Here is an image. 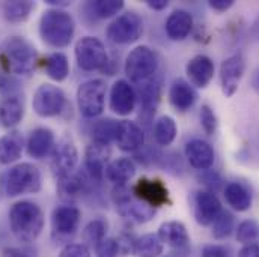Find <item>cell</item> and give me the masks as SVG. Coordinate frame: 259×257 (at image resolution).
I'll list each match as a JSON object with an SVG mask.
<instances>
[{
    "label": "cell",
    "mask_w": 259,
    "mask_h": 257,
    "mask_svg": "<svg viewBox=\"0 0 259 257\" xmlns=\"http://www.w3.org/2000/svg\"><path fill=\"white\" fill-rule=\"evenodd\" d=\"M107 39L118 45H128L143 35V20L136 12L118 15L106 30Z\"/></svg>",
    "instance_id": "ba28073f"
},
{
    "label": "cell",
    "mask_w": 259,
    "mask_h": 257,
    "mask_svg": "<svg viewBox=\"0 0 259 257\" xmlns=\"http://www.w3.org/2000/svg\"><path fill=\"white\" fill-rule=\"evenodd\" d=\"M133 194L140 201L146 203L154 209L169 203V191L166 185L158 179H146V178L139 179L133 188Z\"/></svg>",
    "instance_id": "e0dca14e"
},
{
    "label": "cell",
    "mask_w": 259,
    "mask_h": 257,
    "mask_svg": "<svg viewBox=\"0 0 259 257\" xmlns=\"http://www.w3.org/2000/svg\"><path fill=\"white\" fill-rule=\"evenodd\" d=\"M178 134L177 122L170 116H161L154 124V138L158 146H170Z\"/></svg>",
    "instance_id": "1f68e13d"
},
{
    "label": "cell",
    "mask_w": 259,
    "mask_h": 257,
    "mask_svg": "<svg viewBox=\"0 0 259 257\" xmlns=\"http://www.w3.org/2000/svg\"><path fill=\"white\" fill-rule=\"evenodd\" d=\"M133 254L136 257H160L163 254V242L160 241L158 235H142L134 241Z\"/></svg>",
    "instance_id": "4dcf8cb0"
},
{
    "label": "cell",
    "mask_w": 259,
    "mask_h": 257,
    "mask_svg": "<svg viewBox=\"0 0 259 257\" xmlns=\"http://www.w3.org/2000/svg\"><path fill=\"white\" fill-rule=\"evenodd\" d=\"M116 144L124 152H137L143 147L145 132L136 122L119 121L116 132Z\"/></svg>",
    "instance_id": "44dd1931"
},
{
    "label": "cell",
    "mask_w": 259,
    "mask_h": 257,
    "mask_svg": "<svg viewBox=\"0 0 259 257\" xmlns=\"http://www.w3.org/2000/svg\"><path fill=\"white\" fill-rule=\"evenodd\" d=\"M24 116V102L17 95H9L0 101V122L5 128H12Z\"/></svg>",
    "instance_id": "4316f807"
},
{
    "label": "cell",
    "mask_w": 259,
    "mask_h": 257,
    "mask_svg": "<svg viewBox=\"0 0 259 257\" xmlns=\"http://www.w3.org/2000/svg\"><path fill=\"white\" fill-rule=\"evenodd\" d=\"M55 149V134L49 128H36L27 140V153L30 158L42 160Z\"/></svg>",
    "instance_id": "603a6c76"
},
{
    "label": "cell",
    "mask_w": 259,
    "mask_h": 257,
    "mask_svg": "<svg viewBox=\"0 0 259 257\" xmlns=\"http://www.w3.org/2000/svg\"><path fill=\"white\" fill-rule=\"evenodd\" d=\"M238 257H259V244L244 245L238 251Z\"/></svg>",
    "instance_id": "7dc6e473"
},
{
    "label": "cell",
    "mask_w": 259,
    "mask_h": 257,
    "mask_svg": "<svg viewBox=\"0 0 259 257\" xmlns=\"http://www.w3.org/2000/svg\"><path fill=\"white\" fill-rule=\"evenodd\" d=\"M97 257H118L119 251V245L118 241L115 238H106L97 248Z\"/></svg>",
    "instance_id": "b9f144b4"
},
{
    "label": "cell",
    "mask_w": 259,
    "mask_h": 257,
    "mask_svg": "<svg viewBox=\"0 0 259 257\" xmlns=\"http://www.w3.org/2000/svg\"><path fill=\"white\" fill-rule=\"evenodd\" d=\"M75 59L83 71H97L109 64V55L104 44L95 36H83L75 44Z\"/></svg>",
    "instance_id": "9c48e42d"
},
{
    "label": "cell",
    "mask_w": 259,
    "mask_h": 257,
    "mask_svg": "<svg viewBox=\"0 0 259 257\" xmlns=\"http://www.w3.org/2000/svg\"><path fill=\"white\" fill-rule=\"evenodd\" d=\"M6 81H8V78H6V77H5V75L0 72V89H2V87H5Z\"/></svg>",
    "instance_id": "816d5d0a"
},
{
    "label": "cell",
    "mask_w": 259,
    "mask_h": 257,
    "mask_svg": "<svg viewBox=\"0 0 259 257\" xmlns=\"http://www.w3.org/2000/svg\"><path fill=\"white\" fill-rule=\"evenodd\" d=\"M146 5L154 11H163L169 6V2L167 0H148Z\"/></svg>",
    "instance_id": "c3c4849f"
},
{
    "label": "cell",
    "mask_w": 259,
    "mask_h": 257,
    "mask_svg": "<svg viewBox=\"0 0 259 257\" xmlns=\"http://www.w3.org/2000/svg\"><path fill=\"white\" fill-rule=\"evenodd\" d=\"M109 158H110L109 146L94 143V141L88 146L86 155H84V170L95 184H100L104 179L106 167L110 163Z\"/></svg>",
    "instance_id": "2e32d148"
},
{
    "label": "cell",
    "mask_w": 259,
    "mask_h": 257,
    "mask_svg": "<svg viewBox=\"0 0 259 257\" xmlns=\"http://www.w3.org/2000/svg\"><path fill=\"white\" fill-rule=\"evenodd\" d=\"M246 62L243 55L237 53L225 59L220 65V83H222V90L223 93L231 98L237 93L240 81L244 75Z\"/></svg>",
    "instance_id": "4fadbf2b"
},
{
    "label": "cell",
    "mask_w": 259,
    "mask_h": 257,
    "mask_svg": "<svg viewBox=\"0 0 259 257\" xmlns=\"http://www.w3.org/2000/svg\"><path fill=\"white\" fill-rule=\"evenodd\" d=\"M2 257H35V253L24 247H9L2 251Z\"/></svg>",
    "instance_id": "f6af8a7d"
},
{
    "label": "cell",
    "mask_w": 259,
    "mask_h": 257,
    "mask_svg": "<svg viewBox=\"0 0 259 257\" xmlns=\"http://www.w3.org/2000/svg\"><path fill=\"white\" fill-rule=\"evenodd\" d=\"M193 203L194 218H196L197 224H200V226H211L223 211L217 194L211 193L208 190L196 191Z\"/></svg>",
    "instance_id": "9a60e30c"
},
{
    "label": "cell",
    "mask_w": 259,
    "mask_h": 257,
    "mask_svg": "<svg viewBox=\"0 0 259 257\" xmlns=\"http://www.w3.org/2000/svg\"><path fill=\"white\" fill-rule=\"evenodd\" d=\"M24 140L21 132L11 131L0 138V164L15 163L23 152Z\"/></svg>",
    "instance_id": "f1b7e54d"
},
{
    "label": "cell",
    "mask_w": 259,
    "mask_h": 257,
    "mask_svg": "<svg viewBox=\"0 0 259 257\" xmlns=\"http://www.w3.org/2000/svg\"><path fill=\"white\" fill-rule=\"evenodd\" d=\"M214 71H215L214 62L205 55H197L192 58L186 66V74L190 80V84L199 89H203L211 83L214 77Z\"/></svg>",
    "instance_id": "ffe728a7"
},
{
    "label": "cell",
    "mask_w": 259,
    "mask_h": 257,
    "mask_svg": "<svg viewBox=\"0 0 259 257\" xmlns=\"http://www.w3.org/2000/svg\"><path fill=\"white\" fill-rule=\"evenodd\" d=\"M202 257H234V253L229 247L226 245H219V244H209L205 245L202 250Z\"/></svg>",
    "instance_id": "7bdbcfd3"
},
{
    "label": "cell",
    "mask_w": 259,
    "mask_h": 257,
    "mask_svg": "<svg viewBox=\"0 0 259 257\" xmlns=\"http://www.w3.org/2000/svg\"><path fill=\"white\" fill-rule=\"evenodd\" d=\"M199 181L208 188V191H211V193L214 194L217 193L222 188V185H223L222 176L217 172H214V170H205V172H202L199 175Z\"/></svg>",
    "instance_id": "60d3db41"
},
{
    "label": "cell",
    "mask_w": 259,
    "mask_h": 257,
    "mask_svg": "<svg viewBox=\"0 0 259 257\" xmlns=\"http://www.w3.org/2000/svg\"><path fill=\"white\" fill-rule=\"evenodd\" d=\"M255 26L259 29V17H258V20H256V23H255Z\"/></svg>",
    "instance_id": "f5cc1de1"
},
{
    "label": "cell",
    "mask_w": 259,
    "mask_h": 257,
    "mask_svg": "<svg viewBox=\"0 0 259 257\" xmlns=\"http://www.w3.org/2000/svg\"><path fill=\"white\" fill-rule=\"evenodd\" d=\"M44 212L42 209L29 200H21L12 204L9 211V227L17 241L30 244L36 241L44 229Z\"/></svg>",
    "instance_id": "6da1fadb"
},
{
    "label": "cell",
    "mask_w": 259,
    "mask_h": 257,
    "mask_svg": "<svg viewBox=\"0 0 259 257\" xmlns=\"http://www.w3.org/2000/svg\"><path fill=\"white\" fill-rule=\"evenodd\" d=\"M46 74L55 81H64L69 75V61L64 53H52L44 61Z\"/></svg>",
    "instance_id": "836d02e7"
},
{
    "label": "cell",
    "mask_w": 259,
    "mask_h": 257,
    "mask_svg": "<svg viewBox=\"0 0 259 257\" xmlns=\"http://www.w3.org/2000/svg\"><path fill=\"white\" fill-rule=\"evenodd\" d=\"M95 185V182L89 178L86 170L74 172L72 175L66 176L64 179H59V193L64 198H75L81 194L88 193L91 187Z\"/></svg>",
    "instance_id": "484cf974"
},
{
    "label": "cell",
    "mask_w": 259,
    "mask_h": 257,
    "mask_svg": "<svg viewBox=\"0 0 259 257\" xmlns=\"http://www.w3.org/2000/svg\"><path fill=\"white\" fill-rule=\"evenodd\" d=\"M136 175V166L130 158H116L113 161L109 163V166L106 167V173L104 178L115 184L116 187L125 185L133 179V176Z\"/></svg>",
    "instance_id": "83f0119b"
},
{
    "label": "cell",
    "mask_w": 259,
    "mask_h": 257,
    "mask_svg": "<svg viewBox=\"0 0 259 257\" xmlns=\"http://www.w3.org/2000/svg\"><path fill=\"white\" fill-rule=\"evenodd\" d=\"M81 212L72 204L58 206L52 214V238L56 244H66L78 230Z\"/></svg>",
    "instance_id": "30bf717a"
},
{
    "label": "cell",
    "mask_w": 259,
    "mask_h": 257,
    "mask_svg": "<svg viewBox=\"0 0 259 257\" xmlns=\"http://www.w3.org/2000/svg\"><path fill=\"white\" fill-rule=\"evenodd\" d=\"M137 95L127 80H118L110 89V110L118 116H128L134 112Z\"/></svg>",
    "instance_id": "ac0fdd59"
},
{
    "label": "cell",
    "mask_w": 259,
    "mask_h": 257,
    "mask_svg": "<svg viewBox=\"0 0 259 257\" xmlns=\"http://www.w3.org/2000/svg\"><path fill=\"white\" fill-rule=\"evenodd\" d=\"M225 198L228 204L238 212H246L252 208V194L240 182H229L225 187Z\"/></svg>",
    "instance_id": "f546056e"
},
{
    "label": "cell",
    "mask_w": 259,
    "mask_h": 257,
    "mask_svg": "<svg viewBox=\"0 0 259 257\" xmlns=\"http://www.w3.org/2000/svg\"><path fill=\"white\" fill-rule=\"evenodd\" d=\"M158 238L163 245H169L172 248H184L190 244V235L186 226L181 221H166L158 229Z\"/></svg>",
    "instance_id": "cb8c5ba5"
},
{
    "label": "cell",
    "mask_w": 259,
    "mask_h": 257,
    "mask_svg": "<svg viewBox=\"0 0 259 257\" xmlns=\"http://www.w3.org/2000/svg\"><path fill=\"white\" fill-rule=\"evenodd\" d=\"M193 29V17L189 11L175 9L166 20L164 30L172 41H184Z\"/></svg>",
    "instance_id": "7402d4cb"
},
{
    "label": "cell",
    "mask_w": 259,
    "mask_h": 257,
    "mask_svg": "<svg viewBox=\"0 0 259 257\" xmlns=\"http://www.w3.org/2000/svg\"><path fill=\"white\" fill-rule=\"evenodd\" d=\"M66 96L64 90L53 84H41L33 95L32 107L33 112L41 118H55L64 112Z\"/></svg>",
    "instance_id": "8fae6325"
},
{
    "label": "cell",
    "mask_w": 259,
    "mask_h": 257,
    "mask_svg": "<svg viewBox=\"0 0 259 257\" xmlns=\"http://www.w3.org/2000/svg\"><path fill=\"white\" fill-rule=\"evenodd\" d=\"M158 56L152 48L139 45L130 52L125 59V74L133 83L139 84L154 77L158 72Z\"/></svg>",
    "instance_id": "8992f818"
},
{
    "label": "cell",
    "mask_w": 259,
    "mask_h": 257,
    "mask_svg": "<svg viewBox=\"0 0 259 257\" xmlns=\"http://www.w3.org/2000/svg\"><path fill=\"white\" fill-rule=\"evenodd\" d=\"M212 226V236L215 239H225L231 236L235 227V218L231 212L222 211V214L217 217V220L211 224Z\"/></svg>",
    "instance_id": "f35d334b"
},
{
    "label": "cell",
    "mask_w": 259,
    "mask_h": 257,
    "mask_svg": "<svg viewBox=\"0 0 259 257\" xmlns=\"http://www.w3.org/2000/svg\"><path fill=\"white\" fill-rule=\"evenodd\" d=\"M2 62L5 68L17 75H30L38 62V53L32 42L23 36H11L5 39L2 50Z\"/></svg>",
    "instance_id": "3957f363"
},
{
    "label": "cell",
    "mask_w": 259,
    "mask_h": 257,
    "mask_svg": "<svg viewBox=\"0 0 259 257\" xmlns=\"http://www.w3.org/2000/svg\"><path fill=\"white\" fill-rule=\"evenodd\" d=\"M164 257H190V247L184 248H172L170 253H167Z\"/></svg>",
    "instance_id": "681fc988"
},
{
    "label": "cell",
    "mask_w": 259,
    "mask_h": 257,
    "mask_svg": "<svg viewBox=\"0 0 259 257\" xmlns=\"http://www.w3.org/2000/svg\"><path fill=\"white\" fill-rule=\"evenodd\" d=\"M161 89H163V81H161V75L158 72L154 77L137 84L136 95H137V99L140 101L142 115L146 119H149L155 113V109L161 98Z\"/></svg>",
    "instance_id": "5bb4252c"
},
{
    "label": "cell",
    "mask_w": 259,
    "mask_h": 257,
    "mask_svg": "<svg viewBox=\"0 0 259 257\" xmlns=\"http://www.w3.org/2000/svg\"><path fill=\"white\" fill-rule=\"evenodd\" d=\"M252 87H253V90L259 95V69H256L253 72V75H252Z\"/></svg>",
    "instance_id": "f907efd6"
},
{
    "label": "cell",
    "mask_w": 259,
    "mask_h": 257,
    "mask_svg": "<svg viewBox=\"0 0 259 257\" xmlns=\"http://www.w3.org/2000/svg\"><path fill=\"white\" fill-rule=\"evenodd\" d=\"M78 163V152L74 141L68 137H64L53 149L52 153V169L58 179H64L75 172Z\"/></svg>",
    "instance_id": "7c38bea8"
},
{
    "label": "cell",
    "mask_w": 259,
    "mask_h": 257,
    "mask_svg": "<svg viewBox=\"0 0 259 257\" xmlns=\"http://www.w3.org/2000/svg\"><path fill=\"white\" fill-rule=\"evenodd\" d=\"M35 9V3L29 0H12L3 3V15L11 23H21L29 18L32 11Z\"/></svg>",
    "instance_id": "e575fe53"
},
{
    "label": "cell",
    "mask_w": 259,
    "mask_h": 257,
    "mask_svg": "<svg viewBox=\"0 0 259 257\" xmlns=\"http://www.w3.org/2000/svg\"><path fill=\"white\" fill-rule=\"evenodd\" d=\"M107 227H109V224L103 218H97V220H92L91 223H88L81 232L83 244L88 248H97L106 239Z\"/></svg>",
    "instance_id": "d6a6232c"
},
{
    "label": "cell",
    "mask_w": 259,
    "mask_h": 257,
    "mask_svg": "<svg viewBox=\"0 0 259 257\" xmlns=\"http://www.w3.org/2000/svg\"><path fill=\"white\" fill-rule=\"evenodd\" d=\"M169 101L178 112H187L197 101V93L189 81L178 78L169 89Z\"/></svg>",
    "instance_id": "d4e9b609"
},
{
    "label": "cell",
    "mask_w": 259,
    "mask_h": 257,
    "mask_svg": "<svg viewBox=\"0 0 259 257\" xmlns=\"http://www.w3.org/2000/svg\"><path fill=\"white\" fill-rule=\"evenodd\" d=\"M41 172L30 163H20L11 167L3 179L5 193L8 197L38 193L41 190Z\"/></svg>",
    "instance_id": "277c9868"
},
{
    "label": "cell",
    "mask_w": 259,
    "mask_h": 257,
    "mask_svg": "<svg viewBox=\"0 0 259 257\" xmlns=\"http://www.w3.org/2000/svg\"><path fill=\"white\" fill-rule=\"evenodd\" d=\"M186 158L193 169L205 172L209 170L214 164V149L208 141L202 138H193L186 144Z\"/></svg>",
    "instance_id": "d6986e66"
},
{
    "label": "cell",
    "mask_w": 259,
    "mask_h": 257,
    "mask_svg": "<svg viewBox=\"0 0 259 257\" xmlns=\"http://www.w3.org/2000/svg\"><path fill=\"white\" fill-rule=\"evenodd\" d=\"M118 125H119V121H115L110 118L98 121L92 129V141L104 144V146H110V143L116 140Z\"/></svg>",
    "instance_id": "d590c367"
},
{
    "label": "cell",
    "mask_w": 259,
    "mask_h": 257,
    "mask_svg": "<svg viewBox=\"0 0 259 257\" xmlns=\"http://www.w3.org/2000/svg\"><path fill=\"white\" fill-rule=\"evenodd\" d=\"M124 2L122 0H97V2H89L86 8L91 11L92 15L97 18H112L118 17V14L124 9Z\"/></svg>",
    "instance_id": "8d00e7d4"
},
{
    "label": "cell",
    "mask_w": 259,
    "mask_h": 257,
    "mask_svg": "<svg viewBox=\"0 0 259 257\" xmlns=\"http://www.w3.org/2000/svg\"><path fill=\"white\" fill-rule=\"evenodd\" d=\"M237 241L243 245L258 244L259 242V223L256 220H244L237 227Z\"/></svg>",
    "instance_id": "74e56055"
},
{
    "label": "cell",
    "mask_w": 259,
    "mask_h": 257,
    "mask_svg": "<svg viewBox=\"0 0 259 257\" xmlns=\"http://www.w3.org/2000/svg\"><path fill=\"white\" fill-rule=\"evenodd\" d=\"M208 5L217 12H226L234 6V0H209Z\"/></svg>",
    "instance_id": "bcb514c9"
},
{
    "label": "cell",
    "mask_w": 259,
    "mask_h": 257,
    "mask_svg": "<svg viewBox=\"0 0 259 257\" xmlns=\"http://www.w3.org/2000/svg\"><path fill=\"white\" fill-rule=\"evenodd\" d=\"M200 125H202V128L208 135H212L215 132V129H217L215 113L208 104H203L202 109H200Z\"/></svg>",
    "instance_id": "ab89813d"
},
{
    "label": "cell",
    "mask_w": 259,
    "mask_h": 257,
    "mask_svg": "<svg viewBox=\"0 0 259 257\" xmlns=\"http://www.w3.org/2000/svg\"><path fill=\"white\" fill-rule=\"evenodd\" d=\"M75 33V23L71 14L64 9H47L39 20V35L42 41L52 47H68Z\"/></svg>",
    "instance_id": "7a4b0ae2"
},
{
    "label": "cell",
    "mask_w": 259,
    "mask_h": 257,
    "mask_svg": "<svg viewBox=\"0 0 259 257\" xmlns=\"http://www.w3.org/2000/svg\"><path fill=\"white\" fill-rule=\"evenodd\" d=\"M107 84L101 78L88 80L77 89V104L83 118L95 119L104 112Z\"/></svg>",
    "instance_id": "5b68a950"
},
{
    "label": "cell",
    "mask_w": 259,
    "mask_h": 257,
    "mask_svg": "<svg viewBox=\"0 0 259 257\" xmlns=\"http://www.w3.org/2000/svg\"><path fill=\"white\" fill-rule=\"evenodd\" d=\"M59 257H91V251L84 244H66Z\"/></svg>",
    "instance_id": "ee69618b"
},
{
    "label": "cell",
    "mask_w": 259,
    "mask_h": 257,
    "mask_svg": "<svg viewBox=\"0 0 259 257\" xmlns=\"http://www.w3.org/2000/svg\"><path fill=\"white\" fill-rule=\"evenodd\" d=\"M113 201L116 204L118 214L136 224H145L155 215V209L134 197V194L130 193L125 185L116 187L113 190Z\"/></svg>",
    "instance_id": "52a82bcc"
}]
</instances>
